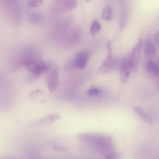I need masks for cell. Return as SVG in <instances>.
Masks as SVG:
<instances>
[{"instance_id":"obj_1","label":"cell","mask_w":159,"mask_h":159,"mask_svg":"<svg viewBox=\"0 0 159 159\" xmlns=\"http://www.w3.org/2000/svg\"><path fill=\"white\" fill-rule=\"evenodd\" d=\"M22 64L31 73L39 75L47 71L49 66L46 64L38 55L30 54L25 56Z\"/></svg>"},{"instance_id":"obj_2","label":"cell","mask_w":159,"mask_h":159,"mask_svg":"<svg viewBox=\"0 0 159 159\" xmlns=\"http://www.w3.org/2000/svg\"><path fill=\"white\" fill-rule=\"evenodd\" d=\"M111 44L110 41H108L107 44L108 55L107 58L103 62L99 67L98 71L99 72L105 74L113 70L119 66L121 63L117 58H113L112 56Z\"/></svg>"},{"instance_id":"obj_3","label":"cell","mask_w":159,"mask_h":159,"mask_svg":"<svg viewBox=\"0 0 159 159\" xmlns=\"http://www.w3.org/2000/svg\"><path fill=\"white\" fill-rule=\"evenodd\" d=\"M48 72L46 77L47 85L49 90L51 92L55 91L59 83L58 69L53 67L51 69L49 66Z\"/></svg>"},{"instance_id":"obj_4","label":"cell","mask_w":159,"mask_h":159,"mask_svg":"<svg viewBox=\"0 0 159 159\" xmlns=\"http://www.w3.org/2000/svg\"><path fill=\"white\" fill-rule=\"evenodd\" d=\"M120 68V81L121 83L124 84L128 80L132 70L130 56H127L122 60Z\"/></svg>"},{"instance_id":"obj_5","label":"cell","mask_w":159,"mask_h":159,"mask_svg":"<svg viewBox=\"0 0 159 159\" xmlns=\"http://www.w3.org/2000/svg\"><path fill=\"white\" fill-rule=\"evenodd\" d=\"M90 53L87 50L79 52L74 58L72 63L73 67L79 69H84L87 65Z\"/></svg>"},{"instance_id":"obj_6","label":"cell","mask_w":159,"mask_h":159,"mask_svg":"<svg viewBox=\"0 0 159 159\" xmlns=\"http://www.w3.org/2000/svg\"><path fill=\"white\" fill-rule=\"evenodd\" d=\"M142 45V40L140 38L134 48L130 56L132 70L134 72H136L138 70Z\"/></svg>"},{"instance_id":"obj_7","label":"cell","mask_w":159,"mask_h":159,"mask_svg":"<svg viewBox=\"0 0 159 159\" xmlns=\"http://www.w3.org/2000/svg\"><path fill=\"white\" fill-rule=\"evenodd\" d=\"M111 139L110 137L102 135L99 140L95 144L96 148L102 152H110L113 148Z\"/></svg>"},{"instance_id":"obj_8","label":"cell","mask_w":159,"mask_h":159,"mask_svg":"<svg viewBox=\"0 0 159 159\" xmlns=\"http://www.w3.org/2000/svg\"><path fill=\"white\" fill-rule=\"evenodd\" d=\"M156 53L155 47L151 39H147L144 44V53L146 60H151Z\"/></svg>"},{"instance_id":"obj_9","label":"cell","mask_w":159,"mask_h":159,"mask_svg":"<svg viewBox=\"0 0 159 159\" xmlns=\"http://www.w3.org/2000/svg\"><path fill=\"white\" fill-rule=\"evenodd\" d=\"M102 135V134L98 133H84L80 134L79 135V137L83 142L95 144Z\"/></svg>"},{"instance_id":"obj_10","label":"cell","mask_w":159,"mask_h":159,"mask_svg":"<svg viewBox=\"0 0 159 159\" xmlns=\"http://www.w3.org/2000/svg\"><path fill=\"white\" fill-rule=\"evenodd\" d=\"M135 111L145 122L149 124H152L153 122L151 117L142 108L138 106L134 107Z\"/></svg>"},{"instance_id":"obj_11","label":"cell","mask_w":159,"mask_h":159,"mask_svg":"<svg viewBox=\"0 0 159 159\" xmlns=\"http://www.w3.org/2000/svg\"><path fill=\"white\" fill-rule=\"evenodd\" d=\"M146 70L150 73L155 75L159 74V67L151 60H146L145 63Z\"/></svg>"},{"instance_id":"obj_12","label":"cell","mask_w":159,"mask_h":159,"mask_svg":"<svg viewBox=\"0 0 159 159\" xmlns=\"http://www.w3.org/2000/svg\"><path fill=\"white\" fill-rule=\"evenodd\" d=\"M113 15L112 8L109 6H105L103 9L101 14V19L107 21L110 20Z\"/></svg>"},{"instance_id":"obj_13","label":"cell","mask_w":159,"mask_h":159,"mask_svg":"<svg viewBox=\"0 0 159 159\" xmlns=\"http://www.w3.org/2000/svg\"><path fill=\"white\" fill-rule=\"evenodd\" d=\"M101 25L100 22L95 20L92 22L90 29V33L92 35H94L100 30Z\"/></svg>"},{"instance_id":"obj_14","label":"cell","mask_w":159,"mask_h":159,"mask_svg":"<svg viewBox=\"0 0 159 159\" xmlns=\"http://www.w3.org/2000/svg\"><path fill=\"white\" fill-rule=\"evenodd\" d=\"M120 154L118 152H111L106 156L105 159H120Z\"/></svg>"},{"instance_id":"obj_15","label":"cell","mask_w":159,"mask_h":159,"mask_svg":"<svg viewBox=\"0 0 159 159\" xmlns=\"http://www.w3.org/2000/svg\"><path fill=\"white\" fill-rule=\"evenodd\" d=\"M101 93V90L95 87H93L89 89L87 91L88 94L91 95H97Z\"/></svg>"},{"instance_id":"obj_16","label":"cell","mask_w":159,"mask_h":159,"mask_svg":"<svg viewBox=\"0 0 159 159\" xmlns=\"http://www.w3.org/2000/svg\"><path fill=\"white\" fill-rule=\"evenodd\" d=\"M43 2V1L39 0H31L30 1L29 4L32 7H37L40 5Z\"/></svg>"},{"instance_id":"obj_17","label":"cell","mask_w":159,"mask_h":159,"mask_svg":"<svg viewBox=\"0 0 159 159\" xmlns=\"http://www.w3.org/2000/svg\"><path fill=\"white\" fill-rule=\"evenodd\" d=\"M53 148L54 150L56 151H66L67 150L66 148L58 145H54Z\"/></svg>"},{"instance_id":"obj_18","label":"cell","mask_w":159,"mask_h":159,"mask_svg":"<svg viewBox=\"0 0 159 159\" xmlns=\"http://www.w3.org/2000/svg\"><path fill=\"white\" fill-rule=\"evenodd\" d=\"M154 40L156 44L159 47V31L156 33L154 36Z\"/></svg>"},{"instance_id":"obj_19","label":"cell","mask_w":159,"mask_h":159,"mask_svg":"<svg viewBox=\"0 0 159 159\" xmlns=\"http://www.w3.org/2000/svg\"><path fill=\"white\" fill-rule=\"evenodd\" d=\"M2 159H11V158H2Z\"/></svg>"}]
</instances>
